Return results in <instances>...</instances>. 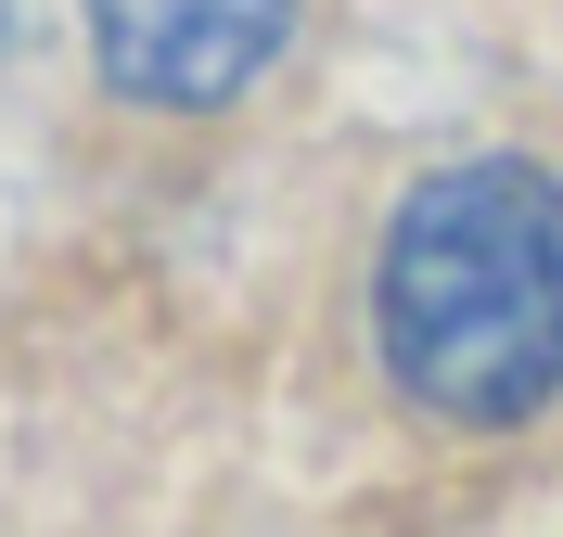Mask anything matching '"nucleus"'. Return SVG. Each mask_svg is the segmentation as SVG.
<instances>
[{
    "mask_svg": "<svg viewBox=\"0 0 563 537\" xmlns=\"http://www.w3.org/2000/svg\"><path fill=\"white\" fill-rule=\"evenodd\" d=\"M372 346L397 396L499 435L563 396V179L526 154H461L410 179L372 256Z\"/></svg>",
    "mask_w": 563,
    "mask_h": 537,
    "instance_id": "1",
    "label": "nucleus"
},
{
    "mask_svg": "<svg viewBox=\"0 0 563 537\" xmlns=\"http://www.w3.org/2000/svg\"><path fill=\"white\" fill-rule=\"evenodd\" d=\"M282 38H295V0H90V65L167 115L256 90Z\"/></svg>",
    "mask_w": 563,
    "mask_h": 537,
    "instance_id": "2",
    "label": "nucleus"
}]
</instances>
